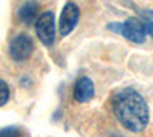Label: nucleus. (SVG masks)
<instances>
[{
	"label": "nucleus",
	"instance_id": "7",
	"mask_svg": "<svg viewBox=\"0 0 153 137\" xmlns=\"http://www.w3.org/2000/svg\"><path fill=\"white\" fill-rule=\"evenodd\" d=\"M37 14H38V6H37V3H31V2L29 3H25L20 8V11H19L20 18L25 23H28V24H31L37 18Z\"/></svg>",
	"mask_w": 153,
	"mask_h": 137
},
{
	"label": "nucleus",
	"instance_id": "8",
	"mask_svg": "<svg viewBox=\"0 0 153 137\" xmlns=\"http://www.w3.org/2000/svg\"><path fill=\"white\" fill-rule=\"evenodd\" d=\"M8 99H9V87L3 79H0V107L5 105Z\"/></svg>",
	"mask_w": 153,
	"mask_h": 137
},
{
	"label": "nucleus",
	"instance_id": "6",
	"mask_svg": "<svg viewBox=\"0 0 153 137\" xmlns=\"http://www.w3.org/2000/svg\"><path fill=\"white\" fill-rule=\"evenodd\" d=\"M94 92H95L94 82L89 78L83 76L75 82L74 97H75V101H78V102H89L94 97Z\"/></svg>",
	"mask_w": 153,
	"mask_h": 137
},
{
	"label": "nucleus",
	"instance_id": "9",
	"mask_svg": "<svg viewBox=\"0 0 153 137\" xmlns=\"http://www.w3.org/2000/svg\"><path fill=\"white\" fill-rule=\"evenodd\" d=\"M0 137H22V134L16 128H6L0 131Z\"/></svg>",
	"mask_w": 153,
	"mask_h": 137
},
{
	"label": "nucleus",
	"instance_id": "3",
	"mask_svg": "<svg viewBox=\"0 0 153 137\" xmlns=\"http://www.w3.org/2000/svg\"><path fill=\"white\" fill-rule=\"evenodd\" d=\"M110 29H115L121 32L127 40H130L133 43H144L146 40V23L141 21L139 18H129L121 24H112Z\"/></svg>",
	"mask_w": 153,
	"mask_h": 137
},
{
	"label": "nucleus",
	"instance_id": "10",
	"mask_svg": "<svg viewBox=\"0 0 153 137\" xmlns=\"http://www.w3.org/2000/svg\"><path fill=\"white\" fill-rule=\"evenodd\" d=\"M146 31H147L149 35H152V38H153V21L146 23Z\"/></svg>",
	"mask_w": 153,
	"mask_h": 137
},
{
	"label": "nucleus",
	"instance_id": "1",
	"mask_svg": "<svg viewBox=\"0 0 153 137\" xmlns=\"http://www.w3.org/2000/svg\"><path fill=\"white\" fill-rule=\"evenodd\" d=\"M113 113L121 125L132 133L143 131L150 119L144 97L132 89H124L115 96Z\"/></svg>",
	"mask_w": 153,
	"mask_h": 137
},
{
	"label": "nucleus",
	"instance_id": "4",
	"mask_svg": "<svg viewBox=\"0 0 153 137\" xmlns=\"http://www.w3.org/2000/svg\"><path fill=\"white\" fill-rule=\"evenodd\" d=\"M78 18H80V9L75 3H66V6L63 8L61 11V15H60V20H58V31H60V35L61 37H66L69 35L75 26L78 23Z\"/></svg>",
	"mask_w": 153,
	"mask_h": 137
},
{
	"label": "nucleus",
	"instance_id": "5",
	"mask_svg": "<svg viewBox=\"0 0 153 137\" xmlns=\"http://www.w3.org/2000/svg\"><path fill=\"white\" fill-rule=\"evenodd\" d=\"M32 51H34V41L26 34L17 35L16 38L11 41V46H9V55L16 61L26 59L28 56H31Z\"/></svg>",
	"mask_w": 153,
	"mask_h": 137
},
{
	"label": "nucleus",
	"instance_id": "2",
	"mask_svg": "<svg viewBox=\"0 0 153 137\" xmlns=\"http://www.w3.org/2000/svg\"><path fill=\"white\" fill-rule=\"evenodd\" d=\"M37 37L45 46H52L55 40V15L54 12H43L35 20Z\"/></svg>",
	"mask_w": 153,
	"mask_h": 137
}]
</instances>
